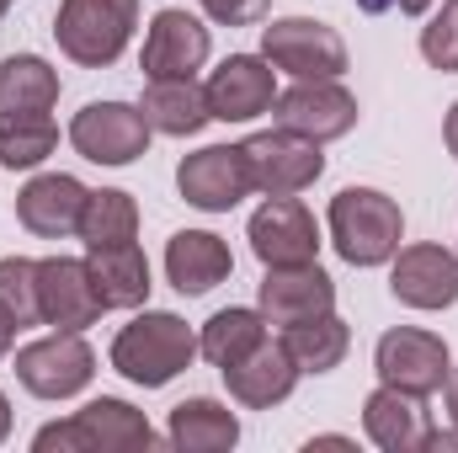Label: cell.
Masks as SVG:
<instances>
[{
  "label": "cell",
  "mask_w": 458,
  "mask_h": 453,
  "mask_svg": "<svg viewBox=\"0 0 458 453\" xmlns=\"http://www.w3.org/2000/svg\"><path fill=\"white\" fill-rule=\"evenodd\" d=\"M133 27H139V0H59V16H54L59 48L86 70L117 64Z\"/></svg>",
  "instance_id": "277c9868"
},
{
  "label": "cell",
  "mask_w": 458,
  "mask_h": 453,
  "mask_svg": "<svg viewBox=\"0 0 458 453\" xmlns=\"http://www.w3.org/2000/svg\"><path fill=\"white\" fill-rule=\"evenodd\" d=\"M267 341V315L261 310H219L208 326H203V337H198V352L214 363V368H229V363H240L250 346H261Z\"/></svg>",
  "instance_id": "4316f807"
},
{
  "label": "cell",
  "mask_w": 458,
  "mask_h": 453,
  "mask_svg": "<svg viewBox=\"0 0 458 453\" xmlns=\"http://www.w3.org/2000/svg\"><path fill=\"white\" fill-rule=\"evenodd\" d=\"M5 438H11V400L0 395V443H5Z\"/></svg>",
  "instance_id": "d590c367"
},
{
  "label": "cell",
  "mask_w": 458,
  "mask_h": 453,
  "mask_svg": "<svg viewBox=\"0 0 458 453\" xmlns=\"http://www.w3.org/2000/svg\"><path fill=\"white\" fill-rule=\"evenodd\" d=\"M250 251L261 267H304L320 256V225L299 198H267L250 214Z\"/></svg>",
  "instance_id": "7c38bea8"
},
{
  "label": "cell",
  "mask_w": 458,
  "mask_h": 453,
  "mask_svg": "<svg viewBox=\"0 0 458 453\" xmlns=\"http://www.w3.org/2000/svg\"><path fill=\"white\" fill-rule=\"evenodd\" d=\"M192 357H198V337L171 310H144L113 341V368L128 384H144V389H165L176 373L192 368Z\"/></svg>",
  "instance_id": "6da1fadb"
},
{
  "label": "cell",
  "mask_w": 458,
  "mask_h": 453,
  "mask_svg": "<svg viewBox=\"0 0 458 453\" xmlns=\"http://www.w3.org/2000/svg\"><path fill=\"white\" fill-rule=\"evenodd\" d=\"M139 113L149 117L155 133H171V139H192V133H203V128L214 123L208 91H203L198 81H149Z\"/></svg>",
  "instance_id": "603a6c76"
},
{
  "label": "cell",
  "mask_w": 458,
  "mask_h": 453,
  "mask_svg": "<svg viewBox=\"0 0 458 453\" xmlns=\"http://www.w3.org/2000/svg\"><path fill=\"white\" fill-rule=\"evenodd\" d=\"M261 59L272 70H288L293 81H342L346 75L342 32L315 16H283L261 27Z\"/></svg>",
  "instance_id": "5b68a950"
},
{
  "label": "cell",
  "mask_w": 458,
  "mask_h": 453,
  "mask_svg": "<svg viewBox=\"0 0 458 453\" xmlns=\"http://www.w3.org/2000/svg\"><path fill=\"white\" fill-rule=\"evenodd\" d=\"M240 150H245V166H250V187L267 192V198H299V192L315 187L320 171H326L320 144L304 139V133H288V128L250 133Z\"/></svg>",
  "instance_id": "8992f818"
},
{
  "label": "cell",
  "mask_w": 458,
  "mask_h": 453,
  "mask_svg": "<svg viewBox=\"0 0 458 453\" xmlns=\"http://www.w3.org/2000/svg\"><path fill=\"white\" fill-rule=\"evenodd\" d=\"M86 272H91V288H97L102 310H139L149 299V261H144V251L133 240L91 245Z\"/></svg>",
  "instance_id": "7402d4cb"
},
{
  "label": "cell",
  "mask_w": 458,
  "mask_h": 453,
  "mask_svg": "<svg viewBox=\"0 0 458 453\" xmlns=\"http://www.w3.org/2000/svg\"><path fill=\"white\" fill-rule=\"evenodd\" d=\"M203 64H208V27L198 16H187L182 5L155 11V21L144 32V75L149 81H198Z\"/></svg>",
  "instance_id": "4fadbf2b"
},
{
  "label": "cell",
  "mask_w": 458,
  "mask_h": 453,
  "mask_svg": "<svg viewBox=\"0 0 458 453\" xmlns=\"http://www.w3.org/2000/svg\"><path fill=\"white\" fill-rule=\"evenodd\" d=\"M11 337H16V326H11V321H5V315H0V357H5V352H11Z\"/></svg>",
  "instance_id": "8d00e7d4"
},
{
  "label": "cell",
  "mask_w": 458,
  "mask_h": 453,
  "mask_svg": "<svg viewBox=\"0 0 458 453\" xmlns=\"http://www.w3.org/2000/svg\"><path fill=\"white\" fill-rule=\"evenodd\" d=\"M443 395H448V416H454V427H458V368L448 373V384H443Z\"/></svg>",
  "instance_id": "e575fe53"
},
{
  "label": "cell",
  "mask_w": 458,
  "mask_h": 453,
  "mask_svg": "<svg viewBox=\"0 0 458 453\" xmlns=\"http://www.w3.org/2000/svg\"><path fill=\"white\" fill-rule=\"evenodd\" d=\"M165 438H171V449H182V453H229L240 443V422H234L229 406L198 395V400H182L171 411V432Z\"/></svg>",
  "instance_id": "cb8c5ba5"
},
{
  "label": "cell",
  "mask_w": 458,
  "mask_h": 453,
  "mask_svg": "<svg viewBox=\"0 0 458 453\" xmlns=\"http://www.w3.org/2000/svg\"><path fill=\"white\" fill-rule=\"evenodd\" d=\"M160 438H155V427H149V416L144 411H133L128 400H113V395H102V400H91L86 411H75L70 422H48L38 438H32V449L38 453H70V449H86V453H133V449H155Z\"/></svg>",
  "instance_id": "3957f363"
},
{
  "label": "cell",
  "mask_w": 458,
  "mask_h": 453,
  "mask_svg": "<svg viewBox=\"0 0 458 453\" xmlns=\"http://www.w3.org/2000/svg\"><path fill=\"white\" fill-rule=\"evenodd\" d=\"M267 5H272V0H203V11H208L219 27H250V21L267 16Z\"/></svg>",
  "instance_id": "1f68e13d"
},
{
  "label": "cell",
  "mask_w": 458,
  "mask_h": 453,
  "mask_svg": "<svg viewBox=\"0 0 458 453\" xmlns=\"http://www.w3.org/2000/svg\"><path fill=\"white\" fill-rule=\"evenodd\" d=\"M59 150V123L48 113H16L0 117V166L11 171H32Z\"/></svg>",
  "instance_id": "83f0119b"
},
{
  "label": "cell",
  "mask_w": 458,
  "mask_h": 453,
  "mask_svg": "<svg viewBox=\"0 0 458 453\" xmlns=\"http://www.w3.org/2000/svg\"><path fill=\"white\" fill-rule=\"evenodd\" d=\"M59 102V70L38 54H11L0 59V117L16 113H48Z\"/></svg>",
  "instance_id": "d4e9b609"
},
{
  "label": "cell",
  "mask_w": 458,
  "mask_h": 453,
  "mask_svg": "<svg viewBox=\"0 0 458 453\" xmlns=\"http://www.w3.org/2000/svg\"><path fill=\"white\" fill-rule=\"evenodd\" d=\"M389 294L411 310H448L458 304V251L448 245H400Z\"/></svg>",
  "instance_id": "2e32d148"
},
{
  "label": "cell",
  "mask_w": 458,
  "mask_h": 453,
  "mask_svg": "<svg viewBox=\"0 0 458 453\" xmlns=\"http://www.w3.org/2000/svg\"><path fill=\"white\" fill-rule=\"evenodd\" d=\"M208 113L219 123H250V117L272 113L277 102V70L261 54H229L225 64L208 75Z\"/></svg>",
  "instance_id": "9a60e30c"
},
{
  "label": "cell",
  "mask_w": 458,
  "mask_h": 453,
  "mask_svg": "<svg viewBox=\"0 0 458 453\" xmlns=\"http://www.w3.org/2000/svg\"><path fill=\"white\" fill-rule=\"evenodd\" d=\"M91 245H117V240H133L139 235V203L117 187H102V192H86V209H81V229H75Z\"/></svg>",
  "instance_id": "f1b7e54d"
},
{
  "label": "cell",
  "mask_w": 458,
  "mask_h": 453,
  "mask_svg": "<svg viewBox=\"0 0 458 453\" xmlns=\"http://www.w3.org/2000/svg\"><path fill=\"white\" fill-rule=\"evenodd\" d=\"M362 427L384 453H416L427 443V400L394 384H378L362 400Z\"/></svg>",
  "instance_id": "44dd1931"
},
{
  "label": "cell",
  "mask_w": 458,
  "mask_h": 453,
  "mask_svg": "<svg viewBox=\"0 0 458 453\" xmlns=\"http://www.w3.org/2000/svg\"><path fill=\"white\" fill-rule=\"evenodd\" d=\"M331 240L352 267H384L405 240V214L378 187H342L331 198Z\"/></svg>",
  "instance_id": "7a4b0ae2"
},
{
  "label": "cell",
  "mask_w": 458,
  "mask_h": 453,
  "mask_svg": "<svg viewBox=\"0 0 458 453\" xmlns=\"http://www.w3.org/2000/svg\"><path fill=\"white\" fill-rule=\"evenodd\" d=\"M149 117L128 102H91L70 123V144L91 160V166H133L149 150Z\"/></svg>",
  "instance_id": "9c48e42d"
},
{
  "label": "cell",
  "mask_w": 458,
  "mask_h": 453,
  "mask_svg": "<svg viewBox=\"0 0 458 453\" xmlns=\"http://www.w3.org/2000/svg\"><path fill=\"white\" fill-rule=\"evenodd\" d=\"M315 449H352V438H315V443H310V453Z\"/></svg>",
  "instance_id": "74e56055"
},
{
  "label": "cell",
  "mask_w": 458,
  "mask_h": 453,
  "mask_svg": "<svg viewBox=\"0 0 458 453\" xmlns=\"http://www.w3.org/2000/svg\"><path fill=\"white\" fill-rule=\"evenodd\" d=\"M229 272H234V256H229V245L219 235H208V229H182V235H171V245H165V278H171L176 294L198 299V294L219 288Z\"/></svg>",
  "instance_id": "ffe728a7"
},
{
  "label": "cell",
  "mask_w": 458,
  "mask_h": 453,
  "mask_svg": "<svg viewBox=\"0 0 458 453\" xmlns=\"http://www.w3.org/2000/svg\"><path fill=\"white\" fill-rule=\"evenodd\" d=\"M5 5H11V0H0V16H5Z\"/></svg>",
  "instance_id": "f35d334b"
},
{
  "label": "cell",
  "mask_w": 458,
  "mask_h": 453,
  "mask_svg": "<svg viewBox=\"0 0 458 453\" xmlns=\"http://www.w3.org/2000/svg\"><path fill=\"white\" fill-rule=\"evenodd\" d=\"M432 0H357V11H368V16H384V11H405V16H421Z\"/></svg>",
  "instance_id": "d6a6232c"
},
{
  "label": "cell",
  "mask_w": 458,
  "mask_h": 453,
  "mask_svg": "<svg viewBox=\"0 0 458 453\" xmlns=\"http://www.w3.org/2000/svg\"><path fill=\"white\" fill-rule=\"evenodd\" d=\"M443 139H448V155L458 160V102H454V113H448V123H443Z\"/></svg>",
  "instance_id": "836d02e7"
},
{
  "label": "cell",
  "mask_w": 458,
  "mask_h": 453,
  "mask_svg": "<svg viewBox=\"0 0 458 453\" xmlns=\"http://www.w3.org/2000/svg\"><path fill=\"white\" fill-rule=\"evenodd\" d=\"M229 384V395L245 406V411H272V406H283L288 395H293V384H299V363H293V352L283 346V341H261V346H250L240 363H229L219 368Z\"/></svg>",
  "instance_id": "ac0fdd59"
},
{
  "label": "cell",
  "mask_w": 458,
  "mask_h": 453,
  "mask_svg": "<svg viewBox=\"0 0 458 453\" xmlns=\"http://www.w3.org/2000/svg\"><path fill=\"white\" fill-rule=\"evenodd\" d=\"M176 187H182V198H187L192 209H203V214H229L240 198L256 192L240 144H208V150H198V155H182Z\"/></svg>",
  "instance_id": "8fae6325"
},
{
  "label": "cell",
  "mask_w": 458,
  "mask_h": 453,
  "mask_svg": "<svg viewBox=\"0 0 458 453\" xmlns=\"http://www.w3.org/2000/svg\"><path fill=\"white\" fill-rule=\"evenodd\" d=\"M0 315L16 331L43 321V310H38V261H27V256H5L0 261Z\"/></svg>",
  "instance_id": "f546056e"
},
{
  "label": "cell",
  "mask_w": 458,
  "mask_h": 453,
  "mask_svg": "<svg viewBox=\"0 0 458 453\" xmlns=\"http://www.w3.org/2000/svg\"><path fill=\"white\" fill-rule=\"evenodd\" d=\"M16 379L38 400H70L97 379V352L86 346L81 331H54L16 352Z\"/></svg>",
  "instance_id": "52a82bcc"
},
{
  "label": "cell",
  "mask_w": 458,
  "mask_h": 453,
  "mask_svg": "<svg viewBox=\"0 0 458 453\" xmlns=\"http://www.w3.org/2000/svg\"><path fill=\"white\" fill-rule=\"evenodd\" d=\"M256 310L267 315V326H299V321H315V315L336 310V283L315 261H304V267H267Z\"/></svg>",
  "instance_id": "e0dca14e"
},
{
  "label": "cell",
  "mask_w": 458,
  "mask_h": 453,
  "mask_svg": "<svg viewBox=\"0 0 458 453\" xmlns=\"http://www.w3.org/2000/svg\"><path fill=\"white\" fill-rule=\"evenodd\" d=\"M421 59L443 75H458V0H448L427 27H421Z\"/></svg>",
  "instance_id": "4dcf8cb0"
},
{
  "label": "cell",
  "mask_w": 458,
  "mask_h": 453,
  "mask_svg": "<svg viewBox=\"0 0 458 453\" xmlns=\"http://www.w3.org/2000/svg\"><path fill=\"white\" fill-rule=\"evenodd\" d=\"M373 368H378V379L384 384H394V389H411V395H437L443 384H448V373H454V363H448V341L437 337V331H416V326H394V331H384L378 346H373Z\"/></svg>",
  "instance_id": "ba28073f"
},
{
  "label": "cell",
  "mask_w": 458,
  "mask_h": 453,
  "mask_svg": "<svg viewBox=\"0 0 458 453\" xmlns=\"http://www.w3.org/2000/svg\"><path fill=\"white\" fill-rule=\"evenodd\" d=\"M38 310H43V326L54 331H86L102 321V299L91 288V272L86 261L75 256H43L38 261Z\"/></svg>",
  "instance_id": "5bb4252c"
},
{
  "label": "cell",
  "mask_w": 458,
  "mask_h": 453,
  "mask_svg": "<svg viewBox=\"0 0 458 453\" xmlns=\"http://www.w3.org/2000/svg\"><path fill=\"white\" fill-rule=\"evenodd\" d=\"M81 209H86V187L64 171H48V176H32L21 192H16V219L21 229L43 235V240H64L81 229Z\"/></svg>",
  "instance_id": "d6986e66"
},
{
  "label": "cell",
  "mask_w": 458,
  "mask_h": 453,
  "mask_svg": "<svg viewBox=\"0 0 458 453\" xmlns=\"http://www.w3.org/2000/svg\"><path fill=\"white\" fill-rule=\"evenodd\" d=\"M272 123L326 144V139H342V133L357 128V97L346 91L342 81H299L293 91H277Z\"/></svg>",
  "instance_id": "30bf717a"
},
{
  "label": "cell",
  "mask_w": 458,
  "mask_h": 453,
  "mask_svg": "<svg viewBox=\"0 0 458 453\" xmlns=\"http://www.w3.org/2000/svg\"><path fill=\"white\" fill-rule=\"evenodd\" d=\"M283 346L293 352L299 373H331V368H342L346 346H352V331H346L342 315L331 310V315H315V321L283 326Z\"/></svg>",
  "instance_id": "484cf974"
}]
</instances>
